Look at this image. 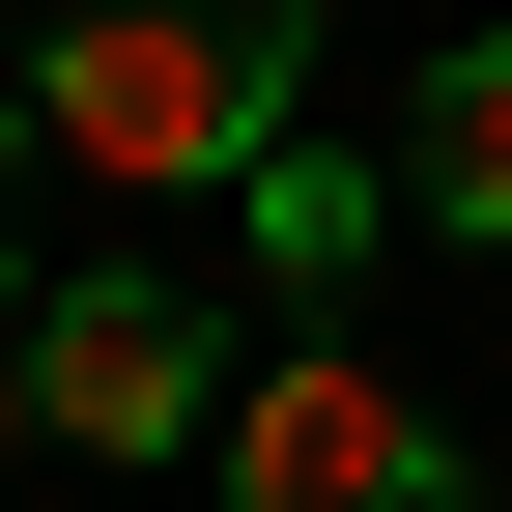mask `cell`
<instances>
[{
    "label": "cell",
    "instance_id": "2",
    "mask_svg": "<svg viewBox=\"0 0 512 512\" xmlns=\"http://www.w3.org/2000/svg\"><path fill=\"white\" fill-rule=\"evenodd\" d=\"M200 484H228V512H456V427H427L399 370H370L342 313H313V342H256V370H228Z\"/></svg>",
    "mask_w": 512,
    "mask_h": 512
},
{
    "label": "cell",
    "instance_id": "1",
    "mask_svg": "<svg viewBox=\"0 0 512 512\" xmlns=\"http://www.w3.org/2000/svg\"><path fill=\"white\" fill-rule=\"evenodd\" d=\"M285 86H313V0H57V57H29L57 171H114V200H256Z\"/></svg>",
    "mask_w": 512,
    "mask_h": 512
},
{
    "label": "cell",
    "instance_id": "4",
    "mask_svg": "<svg viewBox=\"0 0 512 512\" xmlns=\"http://www.w3.org/2000/svg\"><path fill=\"white\" fill-rule=\"evenodd\" d=\"M399 228H456V256H512V29H456L399 86Z\"/></svg>",
    "mask_w": 512,
    "mask_h": 512
},
{
    "label": "cell",
    "instance_id": "5",
    "mask_svg": "<svg viewBox=\"0 0 512 512\" xmlns=\"http://www.w3.org/2000/svg\"><path fill=\"white\" fill-rule=\"evenodd\" d=\"M370 228H399L370 171H313V143H256V256H285V285H370Z\"/></svg>",
    "mask_w": 512,
    "mask_h": 512
},
{
    "label": "cell",
    "instance_id": "3",
    "mask_svg": "<svg viewBox=\"0 0 512 512\" xmlns=\"http://www.w3.org/2000/svg\"><path fill=\"white\" fill-rule=\"evenodd\" d=\"M29 399H57V456H200V427H228V313L114 256V285L29 313Z\"/></svg>",
    "mask_w": 512,
    "mask_h": 512
},
{
    "label": "cell",
    "instance_id": "7",
    "mask_svg": "<svg viewBox=\"0 0 512 512\" xmlns=\"http://www.w3.org/2000/svg\"><path fill=\"white\" fill-rule=\"evenodd\" d=\"M29 143H57V114H29V86H0V228H29Z\"/></svg>",
    "mask_w": 512,
    "mask_h": 512
},
{
    "label": "cell",
    "instance_id": "6",
    "mask_svg": "<svg viewBox=\"0 0 512 512\" xmlns=\"http://www.w3.org/2000/svg\"><path fill=\"white\" fill-rule=\"evenodd\" d=\"M29 427H57V399H29V313H0V456H29Z\"/></svg>",
    "mask_w": 512,
    "mask_h": 512
}]
</instances>
